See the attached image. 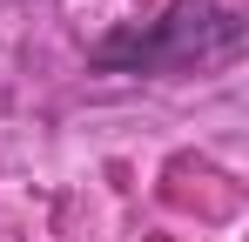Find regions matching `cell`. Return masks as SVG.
I'll return each mask as SVG.
<instances>
[{
  "mask_svg": "<svg viewBox=\"0 0 249 242\" xmlns=\"http://www.w3.org/2000/svg\"><path fill=\"white\" fill-rule=\"evenodd\" d=\"M236 47H243V20L222 0H168L155 20L101 34L88 47V68L94 74H175V68H196Z\"/></svg>",
  "mask_w": 249,
  "mask_h": 242,
  "instance_id": "obj_1",
  "label": "cell"
}]
</instances>
